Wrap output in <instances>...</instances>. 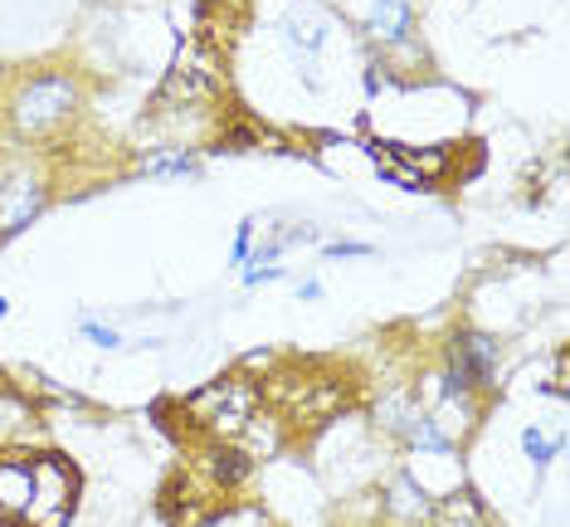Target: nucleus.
Returning <instances> with one entry per match:
<instances>
[{"label": "nucleus", "mask_w": 570, "mask_h": 527, "mask_svg": "<svg viewBox=\"0 0 570 527\" xmlns=\"http://www.w3.org/2000/svg\"><path fill=\"white\" fill-rule=\"evenodd\" d=\"M79 479L55 455H0V527H63Z\"/></svg>", "instance_id": "1"}, {"label": "nucleus", "mask_w": 570, "mask_h": 527, "mask_svg": "<svg viewBox=\"0 0 570 527\" xmlns=\"http://www.w3.org/2000/svg\"><path fill=\"white\" fill-rule=\"evenodd\" d=\"M73 113H79V79L63 69L30 74V79H20L16 98H10V127H16L24 143L59 133Z\"/></svg>", "instance_id": "2"}, {"label": "nucleus", "mask_w": 570, "mask_h": 527, "mask_svg": "<svg viewBox=\"0 0 570 527\" xmlns=\"http://www.w3.org/2000/svg\"><path fill=\"white\" fill-rule=\"evenodd\" d=\"M254 406H258L254 386L215 381V386H205L196 401H190V416H196L200 426H215V430H244L254 420Z\"/></svg>", "instance_id": "3"}, {"label": "nucleus", "mask_w": 570, "mask_h": 527, "mask_svg": "<svg viewBox=\"0 0 570 527\" xmlns=\"http://www.w3.org/2000/svg\"><path fill=\"white\" fill-rule=\"evenodd\" d=\"M492 371H498V342L492 338H478V332H463V338H453L449 347V377H444V391H483L492 381Z\"/></svg>", "instance_id": "4"}, {"label": "nucleus", "mask_w": 570, "mask_h": 527, "mask_svg": "<svg viewBox=\"0 0 570 527\" xmlns=\"http://www.w3.org/2000/svg\"><path fill=\"white\" fill-rule=\"evenodd\" d=\"M49 205V186L35 182V176H16V182L0 186V240L6 235H20L24 225L35 221Z\"/></svg>", "instance_id": "5"}, {"label": "nucleus", "mask_w": 570, "mask_h": 527, "mask_svg": "<svg viewBox=\"0 0 570 527\" xmlns=\"http://www.w3.org/2000/svg\"><path fill=\"white\" fill-rule=\"evenodd\" d=\"M424 420H430V430H434L444 445H459L463 435H469V430L478 426L473 396H463V391H444V406H439L434 416H424Z\"/></svg>", "instance_id": "6"}, {"label": "nucleus", "mask_w": 570, "mask_h": 527, "mask_svg": "<svg viewBox=\"0 0 570 527\" xmlns=\"http://www.w3.org/2000/svg\"><path fill=\"white\" fill-rule=\"evenodd\" d=\"M371 35L375 40H385V45H400L410 35V25H414V10H410V0H371Z\"/></svg>", "instance_id": "7"}, {"label": "nucleus", "mask_w": 570, "mask_h": 527, "mask_svg": "<svg viewBox=\"0 0 570 527\" xmlns=\"http://www.w3.org/2000/svg\"><path fill=\"white\" fill-rule=\"evenodd\" d=\"M434 527H492V518L483 513V504L469 494V488H453L449 498L434 504Z\"/></svg>", "instance_id": "8"}, {"label": "nucleus", "mask_w": 570, "mask_h": 527, "mask_svg": "<svg viewBox=\"0 0 570 527\" xmlns=\"http://www.w3.org/2000/svg\"><path fill=\"white\" fill-rule=\"evenodd\" d=\"M322 35H327V30H322V20L307 16V10H297V16L283 20V40H288L297 55H307V59H313V49L322 45Z\"/></svg>", "instance_id": "9"}, {"label": "nucleus", "mask_w": 570, "mask_h": 527, "mask_svg": "<svg viewBox=\"0 0 570 527\" xmlns=\"http://www.w3.org/2000/svg\"><path fill=\"white\" fill-rule=\"evenodd\" d=\"M522 449H527L531 465H551V459L561 455V435H541L531 426V430H522Z\"/></svg>", "instance_id": "10"}, {"label": "nucleus", "mask_w": 570, "mask_h": 527, "mask_svg": "<svg viewBox=\"0 0 570 527\" xmlns=\"http://www.w3.org/2000/svg\"><path fill=\"white\" fill-rule=\"evenodd\" d=\"M244 474H249V459H244V455H235V449H225V455H215V479L239 484Z\"/></svg>", "instance_id": "11"}, {"label": "nucleus", "mask_w": 570, "mask_h": 527, "mask_svg": "<svg viewBox=\"0 0 570 527\" xmlns=\"http://www.w3.org/2000/svg\"><path fill=\"white\" fill-rule=\"evenodd\" d=\"M147 172L151 176H196V162L190 157H166V162H151Z\"/></svg>", "instance_id": "12"}, {"label": "nucleus", "mask_w": 570, "mask_h": 527, "mask_svg": "<svg viewBox=\"0 0 570 527\" xmlns=\"http://www.w3.org/2000/svg\"><path fill=\"white\" fill-rule=\"evenodd\" d=\"M249 244H254V221H244L239 235H235V250H229V264H244V260H249Z\"/></svg>", "instance_id": "13"}, {"label": "nucleus", "mask_w": 570, "mask_h": 527, "mask_svg": "<svg viewBox=\"0 0 570 527\" xmlns=\"http://www.w3.org/2000/svg\"><path fill=\"white\" fill-rule=\"evenodd\" d=\"M371 244H327V260H371Z\"/></svg>", "instance_id": "14"}, {"label": "nucleus", "mask_w": 570, "mask_h": 527, "mask_svg": "<svg viewBox=\"0 0 570 527\" xmlns=\"http://www.w3.org/2000/svg\"><path fill=\"white\" fill-rule=\"evenodd\" d=\"M83 338H94L98 347H118V342H122L118 332H112V328H102V323H83Z\"/></svg>", "instance_id": "15"}, {"label": "nucleus", "mask_w": 570, "mask_h": 527, "mask_svg": "<svg viewBox=\"0 0 570 527\" xmlns=\"http://www.w3.org/2000/svg\"><path fill=\"white\" fill-rule=\"evenodd\" d=\"M297 293H303V299H322V284H317V279H307V284L297 289Z\"/></svg>", "instance_id": "16"}, {"label": "nucleus", "mask_w": 570, "mask_h": 527, "mask_svg": "<svg viewBox=\"0 0 570 527\" xmlns=\"http://www.w3.org/2000/svg\"><path fill=\"white\" fill-rule=\"evenodd\" d=\"M0 318H6V299H0Z\"/></svg>", "instance_id": "17"}]
</instances>
